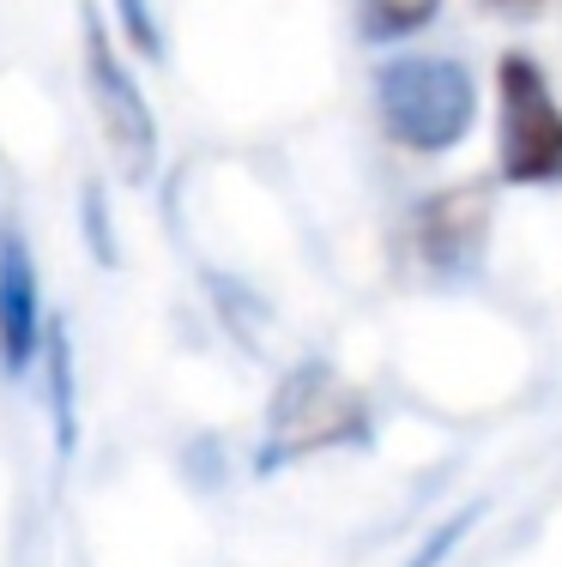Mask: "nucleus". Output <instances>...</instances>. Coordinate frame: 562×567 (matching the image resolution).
Listing matches in <instances>:
<instances>
[{
  "instance_id": "39448f33",
  "label": "nucleus",
  "mask_w": 562,
  "mask_h": 567,
  "mask_svg": "<svg viewBox=\"0 0 562 567\" xmlns=\"http://www.w3.org/2000/svg\"><path fill=\"white\" fill-rule=\"evenodd\" d=\"M484 236H490V194L472 182L423 199L418 218H411V248L436 278H460L484 254Z\"/></svg>"
},
{
  "instance_id": "20e7f679",
  "label": "nucleus",
  "mask_w": 562,
  "mask_h": 567,
  "mask_svg": "<svg viewBox=\"0 0 562 567\" xmlns=\"http://www.w3.org/2000/svg\"><path fill=\"white\" fill-rule=\"evenodd\" d=\"M85 97H91V115H98L122 175L127 182H145L157 169V115L145 103L140 79L127 73V61L115 55L98 12H85Z\"/></svg>"
},
{
  "instance_id": "0eeeda50",
  "label": "nucleus",
  "mask_w": 562,
  "mask_h": 567,
  "mask_svg": "<svg viewBox=\"0 0 562 567\" xmlns=\"http://www.w3.org/2000/svg\"><path fill=\"white\" fill-rule=\"evenodd\" d=\"M441 12V0H357V31L369 43H406Z\"/></svg>"
},
{
  "instance_id": "7ed1b4c3",
  "label": "nucleus",
  "mask_w": 562,
  "mask_h": 567,
  "mask_svg": "<svg viewBox=\"0 0 562 567\" xmlns=\"http://www.w3.org/2000/svg\"><path fill=\"white\" fill-rule=\"evenodd\" d=\"M497 175L508 187L562 182V103L527 55H502L497 66Z\"/></svg>"
},
{
  "instance_id": "f03ea898",
  "label": "nucleus",
  "mask_w": 562,
  "mask_h": 567,
  "mask_svg": "<svg viewBox=\"0 0 562 567\" xmlns=\"http://www.w3.org/2000/svg\"><path fill=\"white\" fill-rule=\"evenodd\" d=\"M369 441V404L327 362H303L285 374V386L273 393L266 411V447H260V471L290 465V458H309L327 447H351Z\"/></svg>"
},
{
  "instance_id": "423d86ee",
  "label": "nucleus",
  "mask_w": 562,
  "mask_h": 567,
  "mask_svg": "<svg viewBox=\"0 0 562 567\" xmlns=\"http://www.w3.org/2000/svg\"><path fill=\"white\" fill-rule=\"evenodd\" d=\"M43 350V284L19 229H0V369L24 374Z\"/></svg>"
},
{
  "instance_id": "6e6552de",
  "label": "nucleus",
  "mask_w": 562,
  "mask_h": 567,
  "mask_svg": "<svg viewBox=\"0 0 562 567\" xmlns=\"http://www.w3.org/2000/svg\"><path fill=\"white\" fill-rule=\"evenodd\" d=\"M122 12H127V31L140 37V49H157V31H152V19H145V0H122Z\"/></svg>"
},
{
  "instance_id": "1a4fd4ad",
  "label": "nucleus",
  "mask_w": 562,
  "mask_h": 567,
  "mask_svg": "<svg viewBox=\"0 0 562 567\" xmlns=\"http://www.w3.org/2000/svg\"><path fill=\"white\" fill-rule=\"evenodd\" d=\"M497 7H539V0H497Z\"/></svg>"
},
{
  "instance_id": "f257e3e1",
  "label": "nucleus",
  "mask_w": 562,
  "mask_h": 567,
  "mask_svg": "<svg viewBox=\"0 0 562 567\" xmlns=\"http://www.w3.org/2000/svg\"><path fill=\"white\" fill-rule=\"evenodd\" d=\"M375 103L394 145L418 157L453 152L478 121V85L448 55H399L375 73Z\"/></svg>"
}]
</instances>
